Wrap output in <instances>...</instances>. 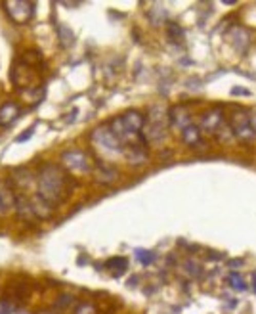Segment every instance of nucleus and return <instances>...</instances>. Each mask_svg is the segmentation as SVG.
Returning a JSON list of instances; mask_svg holds the SVG:
<instances>
[{
  "label": "nucleus",
  "mask_w": 256,
  "mask_h": 314,
  "mask_svg": "<svg viewBox=\"0 0 256 314\" xmlns=\"http://www.w3.org/2000/svg\"><path fill=\"white\" fill-rule=\"evenodd\" d=\"M67 180H69V176L65 175V171L62 167L52 165V163H44V165H41L38 176H36V182H38L36 194L44 197L54 207L67 196V192H69Z\"/></svg>",
  "instance_id": "obj_1"
},
{
  "label": "nucleus",
  "mask_w": 256,
  "mask_h": 314,
  "mask_svg": "<svg viewBox=\"0 0 256 314\" xmlns=\"http://www.w3.org/2000/svg\"><path fill=\"white\" fill-rule=\"evenodd\" d=\"M144 125H146V117L136 109H130V112L119 115L117 119H113L109 128L121 142H125V140H130L134 136H140Z\"/></svg>",
  "instance_id": "obj_2"
},
{
  "label": "nucleus",
  "mask_w": 256,
  "mask_h": 314,
  "mask_svg": "<svg viewBox=\"0 0 256 314\" xmlns=\"http://www.w3.org/2000/svg\"><path fill=\"white\" fill-rule=\"evenodd\" d=\"M165 109L159 107V105H153L151 112H149V117H147V123L142 128V140L146 142H159V140L165 138L166 134V125H165Z\"/></svg>",
  "instance_id": "obj_3"
},
{
  "label": "nucleus",
  "mask_w": 256,
  "mask_h": 314,
  "mask_svg": "<svg viewBox=\"0 0 256 314\" xmlns=\"http://www.w3.org/2000/svg\"><path fill=\"white\" fill-rule=\"evenodd\" d=\"M4 10L10 15V20L14 23H27L33 14H35V2H27V0H8L4 2Z\"/></svg>",
  "instance_id": "obj_4"
},
{
  "label": "nucleus",
  "mask_w": 256,
  "mask_h": 314,
  "mask_svg": "<svg viewBox=\"0 0 256 314\" xmlns=\"http://www.w3.org/2000/svg\"><path fill=\"white\" fill-rule=\"evenodd\" d=\"M92 140L96 142L97 146L105 147V150H113V152H123L125 144L115 136V133L111 131L107 125H102L92 131Z\"/></svg>",
  "instance_id": "obj_5"
},
{
  "label": "nucleus",
  "mask_w": 256,
  "mask_h": 314,
  "mask_svg": "<svg viewBox=\"0 0 256 314\" xmlns=\"http://www.w3.org/2000/svg\"><path fill=\"white\" fill-rule=\"evenodd\" d=\"M231 128L233 134L241 140H252L256 136V131L250 125V113L237 112L231 115Z\"/></svg>",
  "instance_id": "obj_6"
},
{
  "label": "nucleus",
  "mask_w": 256,
  "mask_h": 314,
  "mask_svg": "<svg viewBox=\"0 0 256 314\" xmlns=\"http://www.w3.org/2000/svg\"><path fill=\"white\" fill-rule=\"evenodd\" d=\"M63 165L71 171H78V173H86L90 171V161H88V155L83 154V152H65L62 155Z\"/></svg>",
  "instance_id": "obj_7"
},
{
  "label": "nucleus",
  "mask_w": 256,
  "mask_h": 314,
  "mask_svg": "<svg viewBox=\"0 0 256 314\" xmlns=\"http://www.w3.org/2000/svg\"><path fill=\"white\" fill-rule=\"evenodd\" d=\"M224 126V113L220 109H210V112L203 113L201 117V128L207 133H218Z\"/></svg>",
  "instance_id": "obj_8"
},
{
  "label": "nucleus",
  "mask_w": 256,
  "mask_h": 314,
  "mask_svg": "<svg viewBox=\"0 0 256 314\" xmlns=\"http://www.w3.org/2000/svg\"><path fill=\"white\" fill-rule=\"evenodd\" d=\"M229 39H231V44L233 48L239 50V52H247L250 44V33L241 25H235V27L229 29Z\"/></svg>",
  "instance_id": "obj_9"
},
{
  "label": "nucleus",
  "mask_w": 256,
  "mask_h": 314,
  "mask_svg": "<svg viewBox=\"0 0 256 314\" xmlns=\"http://www.w3.org/2000/svg\"><path fill=\"white\" fill-rule=\"evenodd\" d=\"M0 203L4 209H12L17 203V196H15L14 182L6 178V180H0Z\"/></svg>",
  "instance_id": "obj_10"
},
{
  "label": "nucleus",
  "mask_w": 256,
  "mask_h": 314,
  "mask_svg": "<svg viewBox=\"0 0 256 314\" xmlns=\"http://www.w3.org/2000/svg\"><path fill=\"white\" fill-rule=\"evenodd\" d=\"M168 119H170V125L184 131L186 126L191 125V115L184 105H174L172 109L168 112Z\"/></svg>",
  "instance_id": "obj_11"
},
{
  "label": "nucleus",
  "mask_w": 256,
  "mask_h": 314,
  "mask_svg": "<svg viewBox=\"0 0 256 314\" xmlns=\"http://www.w3.org/2000/svg\"><path fill=\"white\" fill-rule=\"evenodd\" d=\"M94 175H96L97 182H102V184H111V182H115L119 178V171L113 167V165H109V163L100 161V163L96 165Z\"/></svg>",
  "instance_id": "obj_12"
},
{
  "label": "nucleus",
  "mask_w": 256,
  "mask_h": 314,
  "mask_svg": "<svg viewBox=\"0 0 256 314\" xmlns=\"http://www.w3.org/2000/svg\"><path fill=\"white\" fill-rule=\"evenodd\" d=\"M19 115H21L19 105L15 104V102H6V104L0 107V126L12 125Z\"/></svg>",
  "instance_id": "obj_13"
},
{
  "label": "nucleus",
  "mask_w": 256,
  "mask_h": 314,
  "mask_svg": "<svg viewBox=\"0 0 256 314\" xmlns=\"http://www.w3.org/2000/svg\"><path fill=\"white\" fill-rule=\"evenodd\" d=\"M29 203H31V209H33L36 218H48V216L52 215V205H50L42 196H38V194L33 197H29Z\"/></svg>",
  "instance_id": "obj_14"
},
{
  "label": "nucleus",
  "mask_w": 256,
  "mask_h": 314,
  "mask_svg": "<svg viewBox=\"0 0 256 314\" xmlns=\"http://www.w3.org/2000/svg\"><path fill=\"white\" fill-rule=\"evenodd\" d=\"M125 155L126 159L130 161L132 165H142L147 161V150L142 144H128V147L125 150Z\"/></svg>",
  "instance_id": "obj_15"
},
{
  "label": "nucleus",
  "mask_w": 256,
  "mask_h": 314,
  "mask_svg": "<svg viewBox=\"0 0 256 314\" xmlns=\"http://www.w3.org/2000/svg\"><path fill=\"white\" fill-rule=\"evenodd\" d=\"M105 266L109 268V272L113 274L115 278H119V276H123V274L128 270V258L126 257H113L105 263Z\"/></svg>",
  "instance_id": "obj_16"
},
{
  "label": "nucleus",
  "mask_w": 256,
  "mask_h": 314,
  "mask_svg": "<svg viewBox=\"0 0 256 314\" xmlns=\"http://www.w3.org/2000/svg\"><path fill=\"white\" fill-rule=\"evenodd\" d=\"M182 140H184V144H187V146L199 144V140H201V128L195 125L186 126V128L182 131Z\"/></svg>",
  "instance_id": "obj_17"
},
{
  "label": "nucleus",
  "mask_w": 256,
  "mask_h": 314,
  "mask_svg": "<svg viewBox=\"0 0 256 314\" xmlns=\"http://www.w3.org/2000/svg\"><path fill=\"white\" fill-rule=\"evenodd\" d=\"M228 284L233 291H245L247 289V284H245V278H243L239 272H231L228 276Z\"/></svg>",
  "instance_id": "obj_18"
},
{
  "label": "nucleus",
  "mask_w": 256,
  "mask_h": 314,
  "mask_svg": "<svg viewBox=\"0 0 256 314\" xmlns=\"http://www.w3.org/2000/svg\"><path fill=\"white\" fill-rule=\"evenodd\" d=\"M136 258L140 261V265L149 266V265H153V263H155L157 253L149 251V249H136Z\"/></svg>",
  "instance_id": "obj_19"
},
{
  "label": "nucleus",
  "mask_w": 256,
  "mask_h": 314,
  "mask_svg": "<svg viewBox=\"0 0 256 314\" xmlns=\"http://www.w3.org/2000/svg\"><path fill=\"white\" fill-rule=\"evenodd\" d=\"M184 270H186V274L189 278H201V274H203L201 265H199L197 261H193V258L184 263Z\"/></svg>",
  "instance_id": "obj_20"
},
{
  "label": "nucleus",
  "mask_w": 256,
  "mask_h": 314,
  "mask_svg": "<svg viewBox=\"0 0 256 314\" xmlns=\"http://www.w3.org/2000/svg\"><path fill=\"white\" fill-rule=\"evenodd\" d=\"M149 17H151V21L155 25H157V23H163V21L166 20V10L163 6H155L151 12H149Z\"/></svg>",
  "instance_id": "obj_21"
},
{
  "label": "nucleus",
  "mask_w": 256,
  "mask_h": 314,
  "mask_svg": "<svg viewBox=\"0 0 256 314\" xmlns=\"http://www.w3.org/2000/svg\"><path fill=\"white\" fill-rule=\"evenodd\" d=\"M168 36H170V39H176V41H180L182 36H184V31H182V27L180 25H178V23H170V25H168Z\"/></svg>",
  "instance_id": "obj_22"
},
{
  "label": "nucleus",
  "mask_w": 256,
  "mask_h": 314,
  "mask_svg": "<svg viewBox=\"0 0 256 314\" xmlns=\"http://www.w3.org/2000/svg\"><path fill=\"white\" fill-rule=\"evenodd\" d=\"M75 314H96V308L92 307L90 303H81L75 308Z\"/></svg>",
  "instance_id": "obj_23"
},
{
  "label": "nucleus",
  "mask_w": 256,
  "mask_h": 314,
  "mask_svg": "<svg viewBox=\"0 0 256 314\" xmlns=\"http://www.w3.org/2000/svg\"><path fill=\"white\" fill-rule=\"evenodd\" d=\"M60 35H62V42L65 46L67 44H73V33L67 27H60Z\"/></svg>",
  "instance_id": "obj_24"
},
{
  "label": "nucleus",
  "mask_w": 256,
  "mask_h": 314,
  "mask_svg": "<svg viewBox=\"0 0 256 314\" xmlns=\"http://www.w3.org/2000/svg\"><path fill=\"white\" fill-rule=\"evenodd\" d=\"M73 303H75V299H73L71 295H62V297L57 299V303H55V305H57V307H63V308H65V307H71Z\"/></svg>",
  "instance_id": "obj_25"
},
{
  "label": "nucleus",
  "mask_w": 256,
  "mask_h": 314,
  "mask_svg": "<svg viewBox=\"0 0 256 314\" xmlns=\"http://www.w3.org/2000/svg\"><path fill=\"white\" fill-rule=\"evenodd\" d=\"M231 94H233V96H249L250 90L241 88V86H233V88H231Z\"/></svg>",
  "instance_id": "obj_26"
},
{
  "label": "nucleus",
  "mask_w": 256,
  "mask_h": 314,
  "mask_svg": "<svg viewBox=\"0 0 256 314\" xmlns=\"http://www.w3.org/2000/svg\"><path fill=\"white\" fill-rule=\"evenodd\" d=\"M31 134H33V128H27V133H25V134H19V136L15 138V142H25V140L31 138Z\"/></svg>",
  "instance_id": "obj_27"
},
{
  "label": "nucleus",
  "mask_w": 256,
  "mask_h": 314,
  "mask_svg": "<svg viewBox=\"0 0 256 314\" xmlns=\"http://www.w3.org/2000/svg\"><path fill=\"white\" fill-rule=\"evenodd\" d=\"M0 314H10V305L4 301H0Z\"/></svg>",
  "instance_id": "obj_28"
},
{
  "label": "nucleus",
  "mask_w": 256,
  "mask_h": 314,
  "mask_svg": "<svg viewBox=\"0 0 256 314\" xmlns=\"http://www.w3.org/2000/svg\"><path fill=\"white\" fill-rule=\"evenodd\" d=\"M250 125H252V128L256 131V113H250Z\"/></svg>",
  "instance_id": "obj_29"
},
{
  "label": "nucleus",
  "mask_w": 256,
  "mask_h": 314,
  "mask_svg": "<svg viewBox=\"0 0 256 314\" xmlns=\"http://www.w3.org/2000/svg\"><path fill=\"white\" fill-rule=\"evenodd\" d=\"M243 261L239 258V261H229V266H237V265H241Z\"/></svg>",
  "instance_id": "obj_30"
},
{
  "label": "nucleus",
  "mask_w": 256,
  "mask_h": 314,
  "mask_svg": "<svg viewBox=\"0 0 256 314\" xmlns=\"http://www.w3.org/2000/svg\"><path fill=\"white\" fill-rule=\"evenodd\" d=\"M10 314H31V312H27V310H12Z\"/></svg>",
  "instance_id": "obj_31"
},
{
  "label": "nucleus",
  "mask_w": 256,
  "mask_h": 314,
  "mask_svg": "<svg viewBox=\"0 0 256 314\" xmlns=\"http://www.w3.org/2000/svg\"><path fill=\"white\" fill-rule=\"evenodd\" d=\"M254 291H256V274H254Z\"/></svg>",
  "instance_id": "obj_32"
},
{
  "label": "nucleus",
  "mask_w": 256,
  "mask_h": 314,
  "mask_svg": "<svg viewBox=\"0 0 256 314\" xmlns=\"http://www.w3.org/2000/svg\"><path fill=\"white\" fill-rule=\"evenodd\" d=\"M0 209H2V203H0Z\"/></svg>",
  "instance_id": "obj_33"
}]
</instances>
